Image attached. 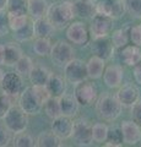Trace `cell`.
Masks as SVG:
<instances>
[{
	"instance_id": "cell-1",
	"label": "cell",
	"mask_w": 141,
	"mask_h": 147,
	"mask_svg": "<svg viewBox=\"0 0 141 147\" xmlns=\"http://www.w3.org/2000/svg\"><path fill=\"white\" fill-rule=\"evenodd\" d=\"M45 17L54 26L55 30H64L69 26L75 17L72 1L64 0V1L53 3L49 5Z\"/></svg>"
},
{
	"instance_id": "cell-2",
	"label": "cell",
	"mask_w": 141,
	"mask_h": 147,
	"mask_svg": "<svg viewBox=\"0 0 141 147\" xmlns=\"http://www.w3.org/2000/svg\"><path fill=\"white\" fill-rule=\"evenodd\" d=\"M123 105L118 100L117 96L111 93H103L96 100V112L97 115L103 121L113 123L120 117Z\"/></svg>"
},
{
	"instance_id": "cell-3",
	"label": "cell",
	"mask_w": 141,
	"mask_h": 147,
	"mask_svg": "<svg viewBox=\"0 0 141 147\" xmlns=\"http://www.w3.org/2000/svg\"><path fill=\"white\" fill-rule=\"evenodd\" d=\"M1 119L5 127L13 135L26 131L28 126V114H26L19 105L15 104L6 110Z\"/></svg>"
},
{
	"instance_id": "cell-4",
	"label": "cell",
	"mask_w": 141,
	"mask_h": 147,
	"mask_svg": "<svg viewBox=\"0 0 141 147\" xmlns=\"http://www.w3.org/2000/svg\"><path fill=\"white\" fill-rule=\"evenodd\" d=\"M71 139L77 146H90L92 145V125L85 118H77L72 124Z\"/></svg>"
},
{
	"instance_id": "cell-5",
	"label": "cell",
	"mask_w": 141,
	"mask_h": 147,
	"mask_svg": "<svg viewBox=\"0 0 141 147\" xmlns=\"http://www.w3.org/2000/svg\"><path fill=\"white\" fill-rule=\"evenodd\" d=\"M19 107L28 115H36L43 109V102L39 99L33 87H26L21 91L19 98Z\"/></svg>"
},
{
	"instance_id": "cell-6",
	"label": "cell",
	"mask_w": 141,
	"mask_h": 147,
	"mask_svg": "<svg viewBox=\"0 0 141 147\" xmlns=\"http://www.w3.org/2000/svg\"><path fill=\"white\" fill-rule=\"evenodd\" d=\"M51 59L58 67H64L67 63L75 58L74 48L65 40H58L55 44L52 45Z\"/></svg>"
},
{
	"instance_id": "cell-7",
	"label": "cell",
	"mask_w": 141,
	"mask_h": 147,
	"mask_svg": "<svg viewBox=\"0 0 141 147\" xmlns=\"http://www.w3.org/2000/svg\"><path fill=\"white\" fill-rule=\"evenodd\" d=\"M74 96L81 105H92L98 98V90L94 84L85 80L75 85Z\"/></svg>"
},
{
	"instance_id": "cell-8",
	"label": "cell",
	"mask_w": 141,
	"mask_h": 147,
	"mask_svg": "<svg viewBox=\"0 0 141 147\" xmlns=\"http://www.w3.org/2000/svg\"><path fill=\"white\" fill-rule=\"evenodd\" d=\"M64 76L67 82L76 85L81 81L87 80V70H86V63L81 59H72L64 66Z\"/></svg>"
},
{
	"instance_id": "cell-9",
	"label": "cell",
	"mask_w": 141,
	"mask_h": 147,
	"mask_svg": "<svg viewBox=\"0 0 141 147\" xmlns=\"http://www.w3.org/2000/svg\"><path fill=\"white\" fill-rule=\"evenodd\" d=\"M113 20L114 18L102 15V13H94L92 17V22L90 26V34L93 38H99V37H107L113 31Z\"/></svg>"
},
{
	"instance_id": "cell-10",
	"label": "cell",
	"mask_w": 141,
	"mask_h": 147,
	"mask_svg": "<svg viewBox=\"0 0 141 147\" xmlns=\"http://www.w3.org/2000/svg\"><path fill=\"white\" fill-rule=\"evenodd\" d=\"M0 87H1V91L4 93L11 96L13 98H17L20 96L21 91L24 90V79L16 71L5 72Z\"/></svg>"
},
{
	"instance_id": "cell-11",
	"label": "cell",
	"mask_w": 141,
	"mask_h": 147,
	"mask_svg": "<svg viewBox=\"0 0 141 147\" xmlns=\"http://www.w3.org/2000/svg\"><path fill=\"white\" fill-rule=\"evenodd\" d=\"M96 12L112 18L121 17L125 13L124 0H101L96 4Z\"/></svg>"
},
{
	"instance_id": "cell-12",
	"label": "cell",
	"mask_w": 141,
	"mask_h": 147,
	"mask_svg": "<svg viewBox=\"0 0 141 147\" xmlns=\"http://www.w3.org/2000/svg\"><path fill=\"white\" fill-rule=\"evenodd\" d=\"M91 52L93 53V55L107 61L113 58L115 48L113 45L112 40L107 36V37H99V38H93L92 42H91Z\"/></svg>"
},
{
	"instance_id": "cell-13",
	"label": "cell",
	"mask_w": 141,
	"mask_h": 147,
	"mask_svg": "<svg viewBox=\"0 0 141 147\" xmlns=\"http://www.w3.org/2000/svg\"><path fill=\"white\" fill-rule=\"evenodd\" d=\"M66 37L71 43L76 45H86L90 42V33L82 22H71L67 26Z\"/></svg>"
},
{
	"instance_id": "cell-14",
	"label": "cell",
	"mask_w": 141,
	"mask_h": 147,
	"mask_svg": "<svg viewBox=\"0 0 141 147\" xmlns=\"http://www.w3.org/2000/svg\"><path fill=\"white\" fill-rule=\"evenodd\" d=\"M72 124H74V120L70 117L60 114L59 117L52 119L51 130L61 141L67 140V139H70L71 132H72Z\"/></svg>"
},
{
	"instance_id": "cell-15",
	"label": "cell",
	"mask_w": 141,
	"mask_h": 147,
	"mask_svg": "<svg viewBox=\"0 0 141 147\" xmlns=\"http://www.w3.org/2000/svg\"><path fill=\"white\" fill-rule=\"evenodd\" d=\"M123 142L126 145H136L141 141V127L133 120H125L120 124Z\"/></svg>"
},
{
	"instance_id": "cell-16",
	"label": "cell",
	"mask_w": 141,
	"mask_h": 147,
	"mask_svg": "<svg viewBox=\"0 0 141 147\" xmlns=\"http://www.w3.org/2000/svg\"><path fill=\"white\" fill-rule=\"evenodd\" d=\"M117 98L123 107H133L140 99V90L133 84L123 85L117 92Z\"/></svg>"
},
{
	"instance_id": "cell-17",
	"label": "cell",
	"mask_w": 141,
	"mask_h": 147,
	"mask_svg": "<svg viewBox=\"0 0 141 147\" xmlns=\"http://www.w3.org/2000/svg\"><path fill=\"white\" fill-rule=\"evenodd\" d=\"M102 76L107 87H109V88H117V87H119L121 85L124 71H123V67L119 65H111L108 67H104Z\"/></svg>"
},
{
	"instance_id": "cell-18",
	"label": "cell",
	"mask_w": 141,
	"mask_h": 147,
	"mask_svg": "<svg viewBox=\"0 0 141 147\" xmlns=\"http://www.w3.org/2000/svg\"><path fill=\"white\" fill-rule=\"evenodd\" d=\"M96 0H75L72 1L75 17L92 18L96 13Z\"/></svg>"
},
{
	"instance_id": "cell-19",
	"label": "cell",
	"mask_w": 141,
	"mask_h": 147,
	"mask_svg": "<svg viewBox=\"0 0 141 147\" xmlns=\"http://www.w3.org/2000/svg\"><path fill=\"white\" fill-rule=\"evenodd\" d=\"M59 105H60V112L63 115H67L70 118H74L79 113L80 103L74 94L64 93L59 97Z\"/></svg>"
},
{
	"instance_id": "cell-20",
	"label": "cell",
	"mask_w": 141,
	"mask_h": 147,
	"mask_svg": "<svg viewBox=\"0 0 141 147\" xmlns=\"http://www.w3.org/2000/svg\"><path fill=\"white\" fill-rule=\"evenodd\" d=\"M120 60L128 66H135L141 61V48L126 44L120 50Z\"/></svg>"
},
{
	"instance_id": "cell-21",
	"label": "cell",
	"mask_w": 141,
	"mask_h": 147,
	"mask_svg": "<svg viewBox=\"0 0 141 147\" xmlns=\"http://www.w3.org/2000/svg\"><path fill=\"white\" fill-rule=\"evenodd\" d=\"M45 87L48 88L52 97H60L66 91V80L58 74H51V77L47 82Z\"/></svg>"
},
{
	"instance_id": "cell-22",
	"label": "cell",
	"mask_w": 141,
	"mask_h": 147,
	"mask_svg": "<svg viewBox=\"0 0 141 147\" xmlns=\"http://www.w3.org/2000/svg\"><path fill=\"white\" fill-rule=\"evenodd\" d=\"M33 31L36 38H51L55 32V28L47 17H40L33 20Z\"/></svg>"
},
{
	"instance_id": "cell-23",
	"label": "cell",
	"mask_w": 141,
	"mask_h": 147,
	"mask_svg": "<svg viewBox=\"0 0 141 147\" xmlns=\"http://www.w3.org/2000/svg\"><path fill=\"white\" fill-rule=\"evenodd\" d=\"M51 70L42 65H33L32 70L28 74L30 82L33 86H45L51 77Z\"/></svg>"
},
{
	"instance_id": "cell-24",
	"label": "cell",
	"mask_w": 141,
	"mask_h": 147,
	"mask_svg": "<svg viewBox=\"0 0 141 147\" xmlns=\"http://www.w3.org/2000/svg\"><path fill=\"white\" fill-rule=\"evenodd\" d=\"M104 67H106V61L103 59L96 57H91L88 61L86 63V70H87V77L92 80H97L99 77H102Z\"/></svg>"
},
{
	"instance_id": "cell-25",
	"label": "cell",
	"mask_w": 141,
	"mask_h": 147,
	"mask_svg": "<svg viewBox=\"0 0 141 147\" xmlns=\"http://www.w3.org/2000/svg\"><path fill=\"white\" fill-rule=\"evenodd\" d=\"M5 50H4V58H5V64L6 66H13L16 64V61L24 55L22 49L17 42H9L6 44H4Z\"/></svg>"
},
{
	"instance_id": "cell-26",
	"label": "cell",
	"mask_w": 141,
	"mask_h": 147,
	"mask_svg": "<svg viewBox=\"0 0 141 147\" xmlns=\"http://www.w3.org/2000/svg\"><path fill=\"white\" fill-rule=\"evenodd\" d=\"M49 4L47 0H28L27 13L32 20H37L40 17H45Z\"/></svg>"
},
{
	"instance_id": "cell-27",
	"label": "cell",
	"mask_w": 141,
	"mask_h": 147,
	"mask_svg": "<svg viewBox=\"0 0 141 147\" xmlns=\"http://www.w3.org/2000/svg\"><path fill=\"white\" fill-rule=\"evenodd\" d=\"M13 39L19 43L28 42L32 38H34V31H33V20L31 17H28L27 22L19 28L17 31H13Z\"/></svg>"
},
{
	"instance_id": "cell-28",
	"label": "cell",
	"mask_w": 141,
	"mask_h": 147,
	"mask_svg": "<svg viewBox=\"0 0 141 147\" xmlns=\"http://www.w3.org/2000/svg\"><path fill=\"white\" fill-rule=\"evenodd\" d=\"M36 146L39 147H59L63 146L61 140L59 137L53 134L52 130L51 131H43L38 135L37 140H36Z\"/></svg>"
},
{
	"instance_id": "cell-29",
	"label": "cell",
	"mask_w": 141,
	"mask_h": 147,
	"mask_svg": "<svg viewBox=\"0 0 141 147\" xmlns=\"http://www.w3.org/2000/svg\"><path fill=\"white\" fill-rule=\"evenodd\" d=\"M111 40L115 49H121L123 47H125L130 40L129 39V28L125 27V28H119V30L114 31L112 34Z\"/></svg>"
},
{
	"instance_id": "cell-30",
	"label": "cell",
	"mask_w": 141,
	"mask_h": 147,
	"mask_svg": "<svg viewBox=\"0 0 141 147\" xmlns=\"http://www.w3.org/2000/svg\"><path fill=\"white\" fill-rule=\"evenodd\" d=\"M51 38H36L33 42V52L39 57H48L52 50Z\"/></svg>"
},
{
	"instance_id": "cell-31",
	"label": "cell",
	"mask_w": 141,
	"mask_h": 147,
	"mask_svg": "<svg viewBox=\"0 0 141 147\" xmlns=\"http://www.w3.org/2000/svg\"><path fill=\"white\" fill-rule=\"evenodd\" d=\"M28 0H7L6 11L13 15H27Z\"/></svg>"
},
{
	"instance_id": "cell-32",
	"label": "cell",
	"mask_w": 141,
	"mask_h": 147,
	"mask_svg": "<svg viewBox=\"0 0 141 147\" xmlns=\"http://www.w3.org/2000/svg\"><path fill=\"white\" fill-rule=\"evenodd\" d=\"M45 114L51 118L54 119L61 114L60 112V105H59V98L58 97H49L43 104Z\"/></svg>"
},
{
	"instance_id": "cell-33",
	"label": "cell",
	"mask_w": 141,
	"mask_h": 147,
	"mask_svg": "<svg viewBox=\"0 0 141 147\" xmlns=\"http://www.w3.org/2000/svg\"><path fill=\"white\" fill-rule=\"evenodd\" d=\"M13 66H15V70H16V72L19 74V75H21L22 77H26V76H28L30 71L32 70L33 61L31 60L30 57H27V55H22L19 60L16 61V64Z\"/></svg>"
},
{
	"instance_id": "cell-34",
	"label": "cell",
	"mask_w": 141,
	"mask_h": 147,
	"mask_svg": "<svg viewBox=\"0 0 141 147\" xmlns=\"http://www.w3.org/2000/svg\"><path fill=\"white\" fill-rule=\"evenodd\" d=\"M108 126L104 123H96L92 125V139L97 144H103L107 140Z\"/></svg>"
},
{
	"instance_id": "cell-35",
	"label": "cell",
	"mask_w": 141,
	"mask_h": 147,
	"mask_svg": "<svg viewBox=\"0 0 141 147\" xmlns=\"http://www.w3.org/2000/svg\"><path fill=\"white\" fill-rule=\"evenodd\" d=\"M106 141H108V142H106L104 146H114V147L123 146L120 127H117V126L108 127V135H107V140Z\"/></svg>"
},
{
	"instance_id": "cell-36",
	"label": "cell",
	"mask_w": 141,
	"mask_h": 147,
	"mask_svg": "<svg viewBox=\"0 0 141 147\" xmlns=\"http://www.w3.org/2000/svg\"><path fill=\"white\" fill-rule=\"evenodd\" d=\"M13 146L16 147H34L36 140L32 135L27 134V132H20L16 134V137L13 139Z\"/></svg>"
},
{
	"instance_id": "cell-37",
	"label": "cell",
	"mask_w": 141,
	"mask_h": 147,
	"mask_svg": "<svg viewBox=\"0 0 141 147\" xmlns=\"http://www.w3.org/2000/svg\"><path fill=\"white\" fill-rule=\"evenodd\" d=\"M27 20H28V16L27 15H13V13H9L7 12L9 27H10V30L12 32L21 28V27L27 22Z\"/></svg>"
},
{
	"instance_id": "cell-38",
	"label": "cell",
	"mask_w": 141,
	"mask_h": 147,
	"mask_svg": "<svg viewBox=\"0 0 141 147\" xmlns=\"http://www.w3.org/2000/svg\"><path fill=\"white\" fill-rule=\"evenodd\" d=\"M125 11L133 17L141 18V0H124Z\"/></svg>"
},
{
	"instance_id": "cell-39",
	"label": "cell",
	"mask_w": 141,
	"mask_h": 147,
	"mask_svg": "<svg viewBox=\"0 0 141 147\" xmlns=\"http://www.w3.org/2000/svg\"><path fill=\"white\" fill-rule=\"evenodd\" d=\"M15 99L16 98H13L11 96L4 93L3 91H0V118L5 114L6 110L13 104V100Z\"/></svg>"
},
{
	"instance_id": "cell-40",
	"label": "cell",
	"mask_w": 141,
	"mask_h": 147,
	"mask_svg": "<svg viewBox=\"0 0 141 147\" xmlns=\"http://www.w3.org/2000/svg\"><path fill=\"white\" fill-rule=\"evenodd\" d=\"M129 39L134 45L141 48V25H136L129 28Z\"/></svg>"
},
{
	"instance_id": "cell-41",
	"label": "cell",
	"mask_w": 141,
	"mask_h": 147,
	"mask_svg": "<svg viewBox=\"0 0 141 147\" xmlns=\"http://www.w3.org/2000/svg\"><path fill=\"white\" fill-rule=\"evenodd\" d=\"M10 27H9V21H7V11L0 10V37H4L9 33Z\"/></svg>"
},
{
	"instance_id": "cell-42",
	"label": "cell",
	"mask_w": 141,
	"mask_h": 147,
	"mask_svg": "<svg viewBox=\"0 0 141 147\" xmlns=\"http://www.w3.org/2000/svg\"><path fill=\"white\" fill-rule=\"evenodd\" d=\"M12 134L5 127L4 124H0V147H5L11 142Z\"/></svg>"
},
{
	"instance_id": "cell-43",
	"label": "cell",
	"mask_w": 141,
	"mask_h": 147,
	"mask_svg": "<svg viewBox=\"0 0 141 147\" xmlns=\"http://www.w3.org/2000/svg\"><path fill=\"white\" fill-rule=\"evenodd\" d=\"M131 119L141 127V99L131 107Z\"/></svg>"
},
{
	"instance_id": "cell-44",
	"label": "cell",
	"mask_w": 141,
	"mask_h": 147,
	"mask_svg": "<svg viewBox=\"0 0 141 147\" xmlns=\"http://www.w3.org/2000/svg\"><path fill=\"white\" fill-rule=\"evenodd\" d=\"M133 67H134L133 74H134V79L136 81V84L141 85V61L139 64H136V65Z\"/></svg>"
},
{
	"instance_id": "cell-45",
	"label": "cell",
	"mask_w": 141,
	"mask_h": 147,
	"mask_svg": "<svg viewBox=\"0 0 141 147\" xmlns=\"http://www.w3.org/2000/svg\"><path fill=\"white\" fill-rule=\"evenodd\" d=\"M4 50H5V47L4 44L0 43V66H3L5 64V58H4Z\"/></svg>"
},
{
	"instance_id": "cell-46",
	"label": "cell",
	"mask_w": 141,
	"mask_h": 147,
	"mask_svg": "<svg viewBox=\"0 0 141 147\" xmlns=\"http://www.w3.org/2000/svg\"><path fill=\"white\" fill-rule=\"evenodd\" d=\"M6 3H7V0H0V10H5Z\"/></svg>"
},
{
	"instance_id": "cell-47",
	"label": "cell",
	"mask_w": 141,
	"mask_h": 147,
	"mask_svg": "<svg viewBox=\"0 0 141 147\" xmlns=\"http://www.w3.org/2000/svg\"><path fill=\"white\" fill-rule=\"evenodd\" d=\"M4 75H5V71H4L3 69L0 67V84H1V81H3V79H4Z\"/></svg>"
},
{
	"instance_id": "cell-48",
	"label": "cell",
	"mask_w": 141,
	"mask_h": 147,
	"mask_svg": "<svg viewBox=\"0 0 141 147\" xmlns=\"http://www.w3.org/2000/svg\"><path fill=\"white\" fill-rule=\"evenodd\" d=\"M140 142H141V141H140Z\"/></svg>"
}]
</instances>
